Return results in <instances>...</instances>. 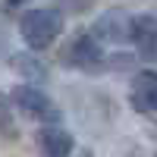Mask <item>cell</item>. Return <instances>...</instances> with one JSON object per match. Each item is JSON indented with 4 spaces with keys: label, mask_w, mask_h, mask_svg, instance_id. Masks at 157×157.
Here are the masks:
<instances>
[{
    "label": "cell",
    "mask_w": 157,
    "mask_h": 157,
    "mask_svg": "<svg viewBox=\"0 0 157 157\" xmlns=\"http://www.w3.org/2000/svg\"><path fill=\"white\" fill-rule=\"evenodd\" d=\"M63 35V13L60 10H29L19 19V38L29 50H47Z\"/></svg>",
    "instance_id": "cell-1"
},
{
    "label": "cell",
    "mask_w": 157,
    "mask_h": 157,
    "mask_svg": "<svg viewBox=\"0 0 157 157\" xmlns=\"http://www.w3.org/2000/svg\"><path fill=\"white\" fill-rule=\"evenodd\" d=\"M13 107H19V113H25L29 120L38 123H60V107L54 104V98L44 94L38 85H19L13 91Z\"/></svg>",
    "instance_id": "cell-2"
},
{
    "label": "cell",
    "mask_w": 157,
    "mask_h": 157,
    "mask_svg": "<svg viewBox=\"0 0 157 157\" xmlns=\"http://www.w3.org/2000/svg\"><path fill=\"white\" fill-rule=\"evenodd\" d=\"M129 104L132 110L141 116H154L157 107V75L154 69H141L132 75V85H129Z\"/></svg>",
    "instance_id": "cell-3"
},
{
    "label": "cell",
    "mask_w": 157,
    "mask_h": 157,
    "mask_svg": "<svg viewBox=\"0 0 157 157\" xmlns=\"http://www.w3.org/2000/svg\"><path fill=\"white\" fill-rule=\"evenodd\" d=\"M66 63L75 69H94L104 66V47L94 35H75L72 44L66 47Z\"/></svg>",
    "instance_id": "cell-4"
},
{
    "label": "cell",
    "mask_w": 157,
    "mask_h": 157,
    "mask_svg": "<svg viewBox=\"0 0 157 157\" xmlns=\"http://www.w3.org/2000/svg\"><path fill=\"white\" fill-rule=\"evenodd\" d=\"M129 41L135 44V57H141L145 63L154 60V54H157V47H154L157 29H154V16L151 13H141V16L129 19Z\"/></svg>",
    "instance_id": "cell-5"
},
{
    "label": "cell",
    "mask_w": 157,
    "mask_h": 157,
    "mask_svg": "<svg viewBox=\"0 0 157 157\" xmlns=\"http://www.w3.org/2000/svg\"><path fill=\"white\" fill-rule=\"evenodd\" d=\"M38 148L44 157H69L75 148V138L60 123H44L38 129Z\"/></svg>",
    "instance_id": "cell-6"
},
{
    "label": "cell",
    "mask_w": 157,
    "mask_h": 157,
    "mask_svg": "<svg viewBox=\"0 0 157 157\" xmlns=\"http://www.w3.org/2000/svg\"><path fill=\"white\" fill-rule=\"evenodd\" d=\"M129 19L132 16H126L123 10H110V13H104V16L94 22V35L98 41H110V44H123L129 41Z\"/></svg>",
    "instance_id": "cell-7"
},
{
    "label": "cell",
    "mask_w": 157,
    "mask_h": 157,
    "mask_svg": "<svg viewBox=\"0 0 157 157\" xmlns=\"http://www.w3.org/2000/svg\"><path fill=\"white\" fill-rule=\"evenodd\" d=\"M10 66L19 72V78H29V85H38L47 78V66L44 60L38 57V50H29V54H13L10 57Z\"/></svg>",
    "instance_id": "cell-8"
},
{
    "label": "cell",
    "mask_w": 157,
    "mask_h": 157,
    "mask_svg": "<svg viewBox=\"0 0 157 157\" xmlns=\"http://www.w3.org/2000/svg\"><path fill=\"white\" fill-rule=\"evenodd\" d=\"M0 135H16V120H13V101L0 91Z\"/></svg>",
    "instance_id": "cell-9"
},
{
    "label": "cell",
    "mask_w": 157,
    "mask_h": 157,
    "mask_svg": "<svg viewBox=\"0 0 157 157\" xmlns=\"http://www.w3.org/2000/svg\"><path fill=\"white\" fill-rule=\"evenodd\" d=\"M22 3H29V0H6V6H22Z\"/></svg>",
    "instance_id": "cell-10"
},
{
    "label": "cell",
    "mask_w": 157,
    "mask_h": 157,
    "mask_svg": "<svg viewBox=\"0 0 157 157\" xmlns=\"http://www.w3.org/2000/svg\"><path fill=\"white\" fill-rule=\"evenodd\" d=\"M0 54H3V41H0Z\"/></svg>",
    "instance_id": "cell-11"
}]
</instances>
